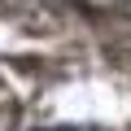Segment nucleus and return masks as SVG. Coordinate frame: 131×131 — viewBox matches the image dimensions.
Returning a JSON list of instances; mask_svg holds the SVG:
<instances>
[{"instance_id":"obj_1","label":"nucleus","mask_w":131,"mask_h":131,"mask_svg":"<svg viewBox=\"0 0 131 131\" xmlns=\"http://www.w3.org/2000/svg\"><path fill=\"white\" fill-rule=\"evenodd\" d=\"M61 5H74V0H61Z\"/></svg>"}]
</instances>
